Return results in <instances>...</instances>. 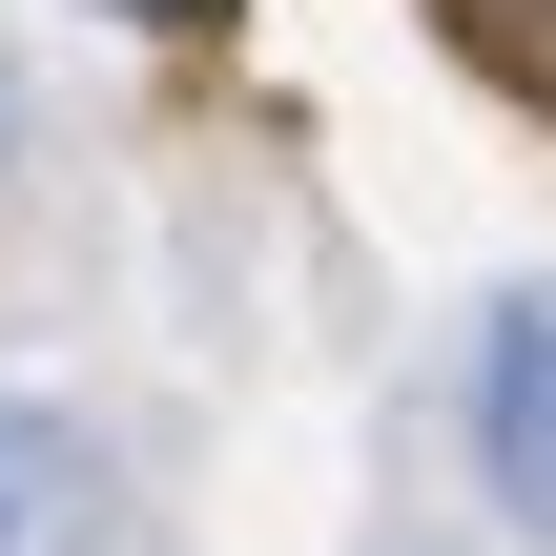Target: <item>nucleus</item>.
I'll list each match as a JSON object with an SVG mask.
<instances>
[{
  "label": "nucleus",
  "instance_id": "20e7f679",
  "mask_svg": "<svg viewBox=\"0 0 556 556\" xmlns=\"http://www.w3.org/2000/svg\"><path fill=\"white\" fill-rule=\"evenodd\" d=\"M0 144H21V83H0Z\"/></svg>",
  "mask_w": 556,
  "mask_h": 556
},
{
  "label": "nucleus",
  "instance_id": "f257e3e1",
  "mask_svg": "<svg viewBox=\"0 0 556 556\" xmlns=\"http://www.w3.org/2000/svg\"><path fill=\"white\" fill-rule=\"evenodd\" d=\"M475 475H495V516L556 556V268L475 309Z\"/></svg>",
  "mask_w": 556,
  "mask_h": 556
},
{
  "label": "nucleus",
  "instance_id": "7ed1b4c3",
  "mask_svg": "<svg viewBox=\"0 0 556 556\" xmlns=\"http://www.w3.org/2000/svg\"><path fill=\"white\" fill-rule=\"evenodd\" d=\"M124 21H165V41H206V21H227V0H124Z\"/></svg>",
  "mask_w": 556,
  "mask_h": 556
},
{
  "label": "nucleus",
  "instance_id": "f03ea898",
  "mask_svg": "<svg viewBox=\"0 0 556 556\" xmlns=\"http://www.w3.org/2000/svg\"><path fill=\"white\" fill-rule=\"evenodd\" d=\"M62 516H83V454H62L41 413H0V556H41Z\"/></svg>",
  "mask_w": 556,
  "mask_h": 556
}]
</instances>
